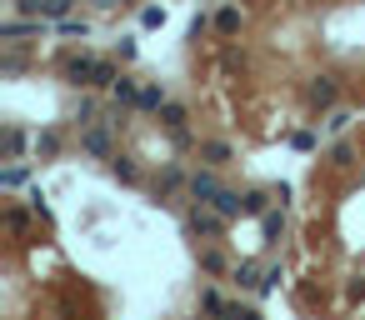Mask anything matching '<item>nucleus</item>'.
Instances as JSON below:
<instances>
[{"label": "nucleus", "instance_id": "1", "mask_svg": "<svg viewBox=\"0 0 365 320\" xmlns=\"http://www.w3.org/2000/svg\"><path fill=\"white\" fill-rule=\"evenodd\" d=\"M190 195H195V200H205V205H211L216 216H225V221H230V216H240V210H245V200H240L235 190L216 185L211 176H190Z\"/></svg>", "mask_w": 365, "mask_h": 320}, {"label": "nucleus", "instance_id": "2", "mask_svg": "<svg viewBox=\"0 0 365 320\" xmlns=\"http://www.w3.org/2000/svg\"><path fill=\"white\" fill-rule=\"evenodd\" d=\"M66 75H70L75 85H116V80H120V75H116V66H106V61H90V56L70 61V66H66Z\"/></svg>", "mask_w": 365, "mask_h": 320}, {"label": "nucleus", "instance_id": "3", "mask_svg": "<svg viewBox=\"0 0 365 320\" xmlns=\"http://www.w3.org/2000/svg\"><path fill=\"white\" fill-rule=\"evenodd\" d=\"M25 6H30V11H35L40 20H66L75 0H25Z\"/></svg>", "mask_w": 365, "mask_h": 320}, {"label": "nucleus", "instance_id": "4", "mask_svg": "<svg viewBox=\"0 0 365 320\" xmlns=\"http://www.w3.org/2000/svg\"><path fill=\"white\" fill-rule=\"evenodd\" d=\"M310 100H316L321 111H330V105H335V80H330V75H321L316 85H310Z\"/></svg>", "mask_w": 365, "mask_h": 320}, {"label": "nucleus", "instance_id": "5", "mask_svg": "<svg viewBox=\"0 0 365 320\" xmlns=\"http://www.w3.org/2000/svg\"><path fill=\"white\" fill-rule=\"evenodd\" d=\"M80 145H85L90 155H100V160L111 155V135H106V130H85V140H80Z\"/></svg>", "mask_w": 365, "mask_h": 320}, {"label": "nucleus", "instance_id": "6", "mask_svg": "<svg viewBox=\"0 0 365 320\" xmlns=\"http://www.w3.org/2000/svg\"><path fill=\"white\" fill-rule=\"evenodd\" d=\"M221 221H225V216H205V210H195V216H190V230H195V235H216Z\"/></svg>", "mask_w": 365, "mask_h": 320}, {"label": "nucleus", "instance_id": "7", "mask_svg": "<svg viewBox=\"0 0 365 320\" xmlns=\"http://www.w3.org/2000/svg\"><path fill=\"white\" fill-rule=\"evenodd\" d=\"M135 105H140V111H166V95H161V85H145Z\"/></svg>", "mask_w": 365, "mask_h": 320}, {"label": "nucleus", "instance_id": "8", "mask_svg": "<svg viewBox=\"0 0 365 320\" xmlns=\"http://www.w3.org/2000/svg\"><path fill=\"white\" fill-rule=\"evenodd\" d=\"M200 155L211 160V166H225V160H230V145H221V140H205V145H200Z\"/></svg>", "mask_w": 365, "mask_h": 320}, {"label": "nucleus", "instance_id": "9", "mask_svg": "<svg viewBox=\"0 0 365 320\" xmlns=\"http://www.w3.org/2000/svg\"><path fill=\"white\" fill-rule=\"evenodd\" d=\"M216 30H221V35H235V30H240V11H235V6H225V11L216 16Z\"/></svg>", "mask_w": 365, "mask_h": 320}, {"label": "nucleus", "instance_id": "10", "mask_svg": "<svg viewBox=\"0 0 365 320\" xmlns=\"http://www.w3.org/2000/svg\"><path fill=\"white\" fill-rule=\"evenodd\" d=\"M30 30H40V20H35V25H25V20H11L6 30H0V35H6V40H20V35H30Z\"/></svg>", "mask_w": 365, "mask_h": 320}, {"label": "nucleus", "instance_id": "11", "mask_svg": "<svg viewBox=\"0 0 365 320\" xmlns=\"http://www.w3.org/2000/svg\"><path fill=\"white\" fill-rule=\"evenodd\" d=\"M116 100H120V105H135V100H140V90H135L130 80H116Z\"/></svg>", "mask_w": 365, "mask_h": 320}, {"label": "nucleus", "instance_id": "12", "mask_svg": "<svg viewBox=\"0 0 365 320\" xmlns=\"http://www.w3.org/2000/svg\"><path fill=\"white\" fill-rule=\"evenodd\" d=\"M235 281H240L245 290H260V276H255V265H240V271H235Z\"/></svg>", "mask_w": 365, "mask_h": 320}, {"label": "nucleus", "instance_id": "13", "mask_svg": "<svg viewBox=\"0 0 365 320\" xmlns=\"http://www.w3.org/2000/svg\"><path fill=\"white\" fill-rule=\"evenodd\" d=\"M161 20H166V11H161V6H145V11H140V25H150V30L161 25Z\"/></svg>", "mask_w": 365, "mask_h": 320}, {"label": "nucleus", "instance_id": "14", "mask_svg": "<svg viewBox=\"0 0 365 320\" xmlns=\"http://www.w3.org/2000/svg\"><path fill=\"white\" fill-rule=\"evenodd\" d=\"M345 125H350V111H330L326 116V130H345Z\"/></svg>", "mask_w": 365, "mask_h": 320}, {"label": "nucleus", "instance_id": "15", "mask_svg": "<svg viewBox=\"0 0 365 320\" xmlns=\"http://www.w3.org/2000/svg\"><path fill=\"white\" fill-rule=\"evenodd\" d=\"M200 305L211 310V315H225V305H221V295H216V290H205V295H200Z\"/></svg>", "mask_w": 365, "mask_h": 320}, {"label": "nucleus", "instance_id": "16", "mask_svg": "<svg viewBox=\"0 0 365 320\" xmlns=\"http://www.w3.org/2000/svg\"><path fill=\"white\" fill-rule=\"evenodd\" d=\"M161 116H166V125H175V130L185 125V111H180V105H166V111H161Z\"/></svg>", "mask_w": 365, "mask_h": 320}, {"label": "nucleus", "instance_id": "17", "mask_svg": "<svg viewBox=\"0 0 365 320\" xmlns=\"http://www.w3.org/2000/svg\"><path fill=\"white\" fill-rule=\"evenodd\" d=\"M225 320H260V315L245 310V305H225Z\"/></svg>", "mask_w": 365, "mask_h": 320}, {"label": "nucleus", "instance_id": "18", "mask_svg": "<svg viewBox=\"0 0 365 320\" xmlns=\"http://www.w3.org/2000/svg\"><path fill=\"white\" fill-rule=\"evenodd\" d=\"M276 285H280V271H276V265H271V271L260 276V290H276Z\"/></svg>", "mask_w": 365, "mask_h": 320}, {"label": "nucleus", "instance_id": "19", "mask_svg": "<svg viewBox=\"0 0 365 320\" xmlns=\"http://www.w3.org/2000/svg\"><path fill=\"white\" fill-rule=\"evenodd\" d=\"M20 145H25V135H20V130H11V135H6V150H11V155H20Z\"/></svg>", "mask_w": 365, "mask_h": 320}, {"label": "nucleus", "instance_id": "20", "mask_svg": "<svg viewBox=\"0 0 365 320\" xmlns=\"http://www.w3.org/2000/svg\"><path fill=\"white\" fill-rule=\"evenodd\" d=\"M95 6H100V11H111V6H120V0H95Z\"/></svg>", "mask_w": 365, "mask_h": 320}]
</instances>
